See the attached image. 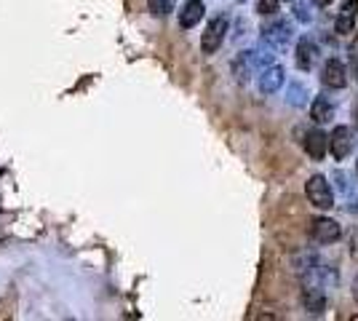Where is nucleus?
Wrapping results in <instances>:
<instances>
[{
    "mask_svg": "<svg viewBox=\"0 0 358 321\" xmlns=\"http://www.w3.org/2000/svg\"><path fill=\"white\" fill-rule=\"evenodd\" d=\"M305 196L308 201L313 204L315 209H331L334 206V190H331V185L324 174H313V177H308V183H305Z\"/></svg>",
    "mask_w": 358,
    "mask_h": 321,
    "instance_id": "nucleus-1",
    "label": "nucleus"
},
{
    "mask_svg": "<svg viewBox=\"0 0 358 321\" xmlns=\"http://www.w3.org/2000/svg\"><path fill=\"white\" fill-rule=\"evenodd\" d=\"M227 27H230V19L224 14L214 16L209 24H206V32L201 35V51L203 54H214L217 48L222 46L224 35H227Z\"/></svg>",
    "mask_w": 358,
    "mask_h": 321,
    "instance_id": "nucleus-2",
    "label": "nucleus"
},
{
    "mask_svg": "<svg viewBox=\"0 0 358 321\" xmlns=\"http://www.w3.org/2000/svg\"><path fill=\"white\" fill-rule=\"evenodd\" d=\"M292 38H294V30H292L289 22H273V24H268L262 30V43L268 48H273L275 54L286 51V46L292 43Z\"/></svg>",
    "mask_w": 358,
    "mask_h": 321,
    "instance_id": "nucleus-3",
    "label": "nucleus"
},
{
    "mask_svg": "<svg viewBox=\"0 0 358 321\" xmlns=\"http://www.w3.org/2000/svg\"><path fill=\"white\" fill-rule=\"evenodd\" d=\"M310 236L318 244H334L343 238V228L331 217H315V220H310Z\"/></svg>",
    "mask_w": 358,
    "mask_h": 321,
    "instance_id": "nucleus-4",
    "label": "nucleus"
},
{
    "mask_svg": "<svg viewBox=\"0 0 358 321\" xmlns=\"http://www.w3.org/2000/svg\"><path fill=\"white\" fill-rule=\"evenodd\" d=\"M353 131H350V126H334V131H331V137H329V150L331 155L337 158V161H345L348 155L353 153Z\"/></svg>",
    "mask_w": 358,
    "mask_h": 321,
    "instance_id": "nucleus-5",
    "label": "nucleus"
},
{
    "mask_svg": "<svg viewBox=\"0 0 358 321\" xmlns=\"http://www.w3.org/2000/svg\"><path fill=\"white\" fill-rule=\"evenodd\" d=\"M321 83L327 89H345L348 86V70L340 59H329L321 70Z\"/></svg>",
    "mask_w": 358,
    "mask_h": 321,
    "instance_id": "nucleus-6",
    "label": "nucleus"
},
{
    "mask_svg": "<svg viewBox=\"0 0 358 321\" xmlns=\"http://www.w3.org/2000/svg\"><path fill=\"white\" fill-rule=\"evenodd\" d=\"M284 80H286L284 67H281V64H268V67H262V73H259V92L275 94L284 86Z\"/></svg>",
    "mask_w": 358,
    "mask_h": 321,
    "instance_id": "nucleus-7",
    "label": "nucleus"
},
{
    "mask_svg": "<svg viewBox=\"0 0 358 321\" xmlns=\"http://www.w3.org/2000/svg\"><path fill=\"white\" fill-rule=\"evenodd\" d=\"M206 16V6L203 0H187L179 11V27L182 30H193L195 24H201V19Z\"/></svg>",
    "mask_w": 358,
    "mask_h": 321,
    "instance_id": "nucleus-8",
    "label": "nucleus"
},
{
    "mask_svg": "<svg viewBox=\"0 0 358 321\" xmlns=\"http://www.w3.org/2000/svg\"><path fill=\"white\" fill-rule=\"evenodd\" d=\"M356 16H358V0H345L340 14H337V22H334L337 35H350L353 27H356Z\"/></svg>",
    "mask_w": 358,
    "mask_h": 321,
    "instance_id": "nucleus-9",
    "label": "nucleus"
},
{
    "mask_svg": "<svg viewBox=\"0 0 358 321\" xmlns=\"http://www.w3.org/2000/svg\"><path fill=\"white\" fill-rule=\"evenodd\" d=\"M254 70H259V67H257L254 51H241L238 57L233 59V76H236L238 83H246V80L254 76Z\"/></svg>",
    "mask_w": 358,
    "mask_h": 321,
    "instance_id": "nucleus-10",
    "label": "nucleus"
},
{
    "mask_svg": "<svg viewBox=\"0 0 358 321\" xmlns=\"http://www.w3.org/2000/svg\"><path fill=\"white\" fill-rule=\"evenodd\" d=\"M294 59H297L299 70H313V64L318 62V46H315L310 38H299Z\"/></svg>",
    "mask_w": 358,
    "mask_h": 321,
    "instance_id": "nucleus-11",
    "label": "nucleus"
},
{
    "mask_svg": "<svg viewBox=\"0 0 358 321\" xmlns=\"http://www.w3.org/2000/svg\"><path fill=\"white\" fill-rule=\"evenodd\" d=\"M327 150H329L327 134H324V131H318V129L308 131V137H305V153L310 155L313 161H321V158L327 155Z\"/></svg>",
    "mask_w": 358,
    "mask_h": 321,
    "instance_id": "nucleus-12",
    "label": "nucleus"
},
{
    "mask_svg": "<svg viewBox=\"0 0 358 321\" xmlns=\"http://www.w3.org/2000/svg\"><path fill=\"white\" fill-rule=\"evenodd\" d=\"M310 118L315 123H329L334 118V105L329 102L327 97H315L313 105H310Z\"/></svg>",
    "mask_w": 358,
    "mask_h": 321,
    "instance_id": "nucleus-13",
    "label": "nucleus"
},
{
    "mask_svg": "<svg viewBox=\"0 0 358 321\" xmlns=\"http://www.w3.org/2000/svg\"><path fill=\"white\" fill-rule=\"evenodd\" d=\"M286 102L292 107H305L308 105V86L299 83V80L289 83V89H286Z\"/></svg>",
    "mask_w": 358,
    "mask_h": 321,
    "instance_id": "nucleus-14",
    "label": "nucleus"
},
{
    "mask_svg": "<svg viewBox=\"0 0 358 321\" xmlns=\"http://www.w3.org/2000/svg\"><path fill=\"white\" fill-rule=\"evenodd\" d=\"M174 3H177V0H148V8H150V14L166 16L174 11Z\"/></svg>",
    "mask_w": 358,
    "mask_h": 321,
    "instance_id": "nucleus-15",
    "label": "nucleus"
},
{
    "mask_svg": "<svg viewBox=\"0 0 358 321\" xmlns=\"http://www.w3.org/2000/svg\"><path fill=\"white\" fill-rule=\"evenodd\" d=\"M278 8H281V0H259L257 3V11L262 16H273Z\"/></svg>",
    "mask_w": 358,
    "mask_h": 321,
    "instance_id": "nucleus-16",
    "label": "nucleus"
},
{
    "mask_svg": "<svg viewBox=\"0 0 358 321\" xmlns=\"http://www.w3.org/2000/svg\"><path fill=\"white\" fill-rule=\"evenodd\" d=\"M294 16H297L299 22H310V19H313V11H310V6H308V3L294 0Z\"/></svg>",
    "mask_w": 358,
    "mask_h": 321,
    "instance_id": "nucleus-17",
    "label": "nucleus"
},
{
    "mask_svg": "<svg viewBox=\"0 0 358 321\" xmlns=\"http://www.w3.org/2000/svg\"><path fill=\"white\" fill-rule=\"evenodd\" d=\"M348 57H350V70H353V76L358 78V35L350 41V48H348Z\"/></svg>",
    "mask_w": 358,
    "mask_h": 321,
    "instance_id": "nucleus-18",
    "label": "nucleus"
},
{
    "mask_svg": "<svg viewBox=\"0 0 358 321\" xmlns=\"http://www.w3.org/2000/svg\"><path fill=\"white\" fill-rule=\"evenodd\" d=\"M310 3H313V6H318V8H327L331 0H310Z\"/></svg>",
    "mask_w": 358,
    "mask_h": 321,
    "instance_id": "nucleus-19",
    "label": "nucleus"
},
{
    "mask_svg": "<svg viewBox=\"0 0 358 321\" xmlns=\"http://www.w3.org/2000/svg\"><path fill=\"white\" fill-rule=\"evenodd\" d=\"M356 126H358V107H356Z\"/></svg>",
    "mask_w": 358,
    "mask_h": 321,
    "instance_id": "nucleus-20",
    "label": "nucleus"
},
{
    "mask_svg": "<svg viewBox=\"0 0 358 321\" xmlns=\"http://www.w3.org/2000/svg\"><path fill=\"white\" fill-rule=\"evenodd\" d=\"M238 3H246V0H238Z\"/></svg>",
    "mask_w": 358,
    "mask_h": 321,
    "instance_id": "nucleus-21",
    "label": "nucleus"
},
{
    "mask_svg": "<svg viewBox=\"0 0 358 321\" xmlns=\"http://www.w3.org/2000/svg\"><path fill=\"white\" fill-rule=\"evenodd\" d=\"M356 171H358V164H356Z\"/></svg>",
    "mask_w": 358,
    "mask_h": 321,
    "instance_id": "nucleus-22",
    "label": "nucleus"
}]
</instances>
